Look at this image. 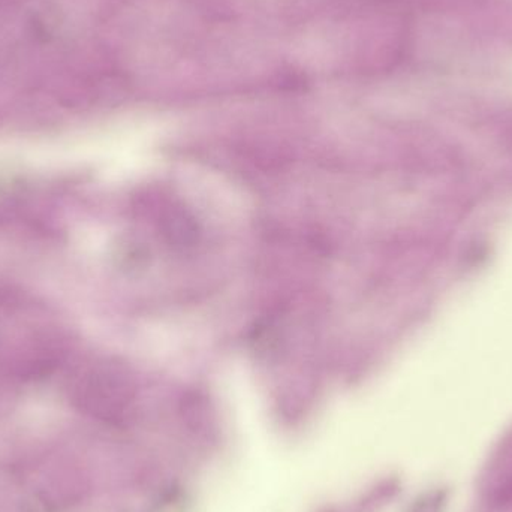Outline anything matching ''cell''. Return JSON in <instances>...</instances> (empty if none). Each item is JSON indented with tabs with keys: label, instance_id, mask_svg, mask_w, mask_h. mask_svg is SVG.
<instances>
[{
	"label": "cell",
	"instance_id": "6da1fadb",
	"mask_svg": "<svg viewBox=\"0 0 512 512\" xmlns=\"http://www.w3.org/2000/svg\"><path fill=\"white\" fill-rule=\"evenodd\" d=\"M161 231L165 240L176 249L197 245L200 230L194 216L180 206H173L162 215Z\"/></svg>",
	"mask_w": 512,
	"mask_h": 512
}]
</instances>
